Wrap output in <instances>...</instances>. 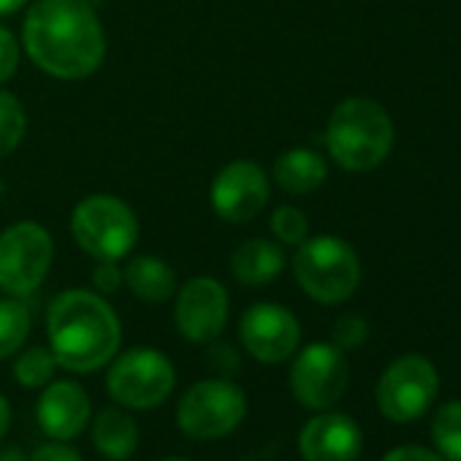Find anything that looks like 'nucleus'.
Here are the masks:
<instances>
[{"instance_id":"f257e3e1","label":"nucleus","mask_w":461,"mask_h":461,"mask_svg":"<svg viewBox=\"0 0 461 461\" xmlns=\"http://www.w3.org/2000/svg\"><path fill=\"white\" fill-rule=\"evenodd\" d=\"M23 47L47 77L82 82L106 60V31L90 0H36L25 12Z\"/></svg>"},{"instance_id":"f03ea898","label":"nucleus","mask_w":461,"mask_h":461,"mask_svg":"<svg viewBox=\"0 0 461 461\" xmlns=\"http://www.w3.org/2000/svg\"><path fill=\"white\" fill-rule=\"evenodd\" d=\"M47 339L58 366L90 375L120 353L122 323L106 296L90 288H68L47 307Z\"/></svg>"},{"instance_id":"7ed1b4c3","label":"nucleus","mask_w":461,"mask_h":461,"mask_svg":"<svg viewBox=\"0 0 461 461\" xmlns=\"http://www.w3.org/2000/svg\"><path fill=\"white\" fill-rule=\"evenodd\" d=\"M393 120L383 104L353 95L334 106L326 122V149L331 160L353 174L375 171L393 149Z\"/></svg>"},{"instance_id":"20e7f679","label":"nucleus","mask_w":461,"mask_h":461,"mask_svg":"<svg viewBox=\"0 0 461 461\" xmlns=\"http://www.w3.org/2000/svg\"><path fill=\"white\" fill-rule=\"evenodd\" d=\"M294 277L318 304H342L361 285L358 253L342 237H307L294 253Z\"/></svg>"},{"instance_id":"39448f33","label":"nucleus","mask_w":461,"mask_h":461,"mask_svg":"<svg viewBox=\"0 0 461 461\" xmlns=\"http://www.w3.org/2000/svg\"><path fill=\"white\" fill-rule=\"evenodd\" d=\"M71 237L95 261H125L139 242V217L120 195L93 193L71 212Z\"/></svg>"},{"instance_id":"423d86ee","label":"nucleus","mask_w":461,"mask_h":461,"mask_svg":"<svg viewBox=\"0 0 461 461\" xmlns=\"http://www.w3.org/2000/svg\"><path fill=\"white\" fill-rule=\"evenodd\" d=\"M176 388V369L158 348H131L117 353L106 369V393L125 410H152L168 402Z\"/></svg>"},{"instance_id":"0eeeda50","label":"nucleus","mask_w":461,"mask_h":461,"mask_svg":"<svg viewBox=\"0 0 461 461\" xmlns=\"http://www.w3.org/2000/svg\"><path fill=\"white\" fill-rule=\"evenodd\" d=\"M248 415V393L230 377L193 383L176 402V426L190 439H220L237 431Z\"/></svg>"},{"instance_id":"6e6552de","label":"nucleus","mask_w":461,"mask_h":461,"mask_svg":"<svg viewBox=\"0 0 461 461\" xmlns=\"http://www.w3.org/2000/svg\"><path fill=\"white\" fill-rule=\"evenodd\" d=\"M55 240L36 220H17L0 230V291L14 299L33 296L52 272Z\"/></svg>"},{"instance_id":"1a4fd4ad","label":"nucleus","mask_w":461,"mask_h":461,"mask_svg":"<svg viewBox=\"0 0 461 461\" xmlns=\"http://www.w3.org/2000/svg\"><path fill=\"white\" fill-rule=\"evenodd\" d=\"M439 393V375L423 356L407 353L393 358L377 380L375 399L377 410L393 420L407 423L420 418Z\"/></svg>"},{"instance_id":"9d476101","label":"nucleus","mask_w":461,"mask_h":461,"mask_svg":"<svg viewBox=\"0 0 461 461\" xmlns=\"http://www.w3.org/2000/svg\"><path fill=\"white\" fill-rule=\"evenodd\" d=\"M350 385V366L345 350L334 342H312L296 350L291 364V391L307 410H331Z\"/></svg>"},{"instance_id":"9b49d317","label":"nucleus","mask_w":461,"mask_h":461,"mask_svg":"<svg viewBox=\"0 0 461 461\" xmlns=\"http://www.w3.org/2000/svg\"><path fill=\"white\" fill-rule=\"evenodd\" d=\"M269 198H272V176L261 163L248 158L225 163L209 185L212 212L230 225L256 220L267 209Z\"/></svg>"},{"instance_id":"f8f14e48","label":"nucleus","mask_w":461,"mask_h":461,"mask_svg":"<svg viewBox=\"0 0 461 461\" xmlns=\"http://www.w3.org/2000/svg\"><path fill=\"white\" fill-rule=\"evenodd\" d=\"M174 326L190 345H209L222 337L230 315V299L220 280L209 275L190 277L174 294Z\"/></svg>"},{"instance_id":"ddd939ff","label":"nucleus","mask_w":461,"mask_h":461,"mask_svg":"<svg viewBox=\"0 0 461 461\" xmlns=\"http://www.w3.org/2000/svg\"><path fill=\"white\" fill-rule=\"evenodd\" d=\"M240 342L258 364L277 366L296 356L302 345V326L288 307L277 302H258L240 318Z\"/></svg>"},{"instance_id":"4468645a","label":"nucleus","mask_w":461,"mask_h":461,"mask_svg":"<svg viewBox=\"0 0 461 461\" xmlns=\"http://www.w3.org/2000/svg\"><path fill=\"white\" fill-rule=\"evenodd\" d=\"M93 415V399L77 380H52L41 388L36 402V420L52 439H77Z\"/></svg>"},{"instance_id":"2eb2a0df","label":"nucleus","mask_w":461,"mask_h":461,"mask_svg":"<svg viewBox=\"0 0 461 461\" xmlns=\"http://www.w3.org/2000/svg\"><path fill=\"white\" fill-rule=\"evenodd\" d=\"M361 447V426L337 410H321L299 431V456L304 461H356Z\"/></svg>"},{"instance_id":"dca6fc26","label":"nucleus","mask_w":461,"mask_h":461,"mask_svg":"<svg viewBox=\"0 0 461 461\" xmlns=\"http://www.w3.org/2000/svg\"><path fill=\"white\" fill-rule=\"evenodd\" d=\"M230 277L245 288H264L275 283L285 269V250L280 242L250 237L230 253Z\"/></svg>"},{"instance_id":"f3484780","label":"nucleus","mask_w":461,"mask_h":461,"mask_svg":"<svg viewBox=\"0 0 461 461\" xmlns=\"http://www.w3.org/2000/svg\"><path fill=\"white\" fill-rule=\"evenodd\" d=\"M122 285L144 304H166L176 294V272L158 256H128L122 264Z\"/></svg>"},{"instance_id":"a211bd4d","label":"nucleus","mask_w":461,"mask_h":461,"mask_svg":"<svg viewBox=\"0 0 461 461\" xmlns=\"http://www.w3.org/2000/svg\"><path fill=\"white\" fill-rule=\"evenodd\" d=\"M93 447L109 461H128L139 447V423L125 407H106L90 426Z\"/></svg>"},{"instance_id":"6ab92c4d","label":"nucleus","mask_w":461,"mask_h":461,"mask_svg":"<svg viewBox=\"0 0 461 461\" xmlns=\"http://www.w3.org/2000/svg\"><path fill=\"white\" fill-rule=\"evenodd\" d=\"M326 176H329L326 158L310 147L285 149L275 160V168H272V179L288 195H307V193L318 190L326 182Z\"/></svg>"},{"instance_id":"aec40b11","label":"nucleus","mask_w":461,"mask_h":461,"mask_svg":"<svg viewBox=\"0 0 461 461\" xmlns=\"http://www.w3.org/2000/svg\"><path fill=\"white\" fill-rule=\"evenodd\" d=\"M31 329H33V318L23 299L14 296L0 299V361L14 358L25 348Z\"/></svg>"},{"instance_id":"412c9836","label":"nucleus","mask_w":461,"mask_h":461,"mask_svg":"<svg viewBox=\"0 0 461 461\" xmlns=\"http://www.w3.org/2000/svg\"><path fill=\"white\" fill-rule=\"evenodd\" d=\"M55 372H58V361L52 356L50 348H23L17 356H14V380L17 385L23 388H31V391H41L47 383L55 380Z\"/></svg>"},{"instance_id":"4be33fe9","label":"nucleus","mask_w":461,"mask_h":461,"mask_svg":"<svg viewBox=\"0 0 461 461\" xmlns=\"http://www.w3.org/2000/svg\"><path fill=\"white\" fill-rule=\"evenodd\" d=\"M431 439L442 458L461 461V399L437 407L431 418Z\"/></svg>"},{"instance_id":"5701e85b","label":"nucleus","mask_w":461,"mask_h":461,"mask_svg":"<svg viewBox=\"0 0 461 461\" xmlns=\"http://www.w3.org/2000/svg\"><path fill=\"white\" fill-rule=\"evenodd\" d=\"M28 133V114L17 95L0 90V158H9L20 149Z\"/></svg>"},{"instance_id":"b1692460","label":"nucleus","mask_w":461,"mask_h":461,"mask_svg":"<svg viewBox=\"0 0 461 461\" xmlns=\"http://www.w3.org/2000/svg\"><path fill=\"white\" fill-rule=\"evenodd\" d=\"M269 228L275 242H280L283 248H299L310 237V217L299 206L283 203L272 212Z\"/></svg>"},{"instance_id":"393cba45","label":"nucleus","mask_w":461,"mask_h":461,"mask_svg":"<svg viewBox=\"0 0 461 461\" xmlns=\"http://www.w3.org/2000/svg\"><path fill=\"white\" fill-rule=\"evenodd\" d=\"M369 339V323L366 318L356 315V312H345L334 321L331 326V342L339 350H356Z\"/></svg>"},{"instance_id":"a878e982","label":"nucleus","mask_w":461,"mask_h":461,"mask_svg":"<svg viewBox=\"0 0 461 461\" xmlns=\"http://www.w3.org/2000/svg\"><path fill=\"white\" fill-rule=\"evenodd\" d=\"M20 60H23V44L6 25H0V85L14 79V74L20 71Z\"/></svg>"},{"instance_id":"bb28decb","label":"nucleus","mask_w":461,"mask_h":461,"mask_svg":"<svg viewBox=\"0 0 461 461\" xmlns=\"http://www.w3.org/2000/svg\"><path fill=\"white\" fill-rule=\"evenodd\" d=\"M93 291L101 296H114L122 288V267L120 261H95V269L90 275Z\"/></svg>"},{"instance_id":"cd10ccee","label":"nucleus","mask_w":461,"mask_h":461,"mask_svg":"<svg viewBox=\"0 0 461 461\" xmlns=\"http://www.w3.org/2000/svg\"><path fill=\"white\" fill-rule=\"evenodd\" d=\"M206 364L217 372V377H230V375H237L240 372V356L237 350L214 339L209 342V350H206Z\"/></svg>"},{"instance_id":"c85d7f7f","label":"nucleus","mask_w":461,"mask_h":461,"mask_svg":"<svg viewBox=\"0 0 461 461\" xmlns=\"http://www.w3.org/2000/svg\"><path fill=\"white\" fill-rule=\"evenodd\" d=\"M28 461H85L82 453L68 445L66 439H50V442H41L31 456Z\"/></svg>"},{"instance_id":"c756f323","label":"nucleus","mask_w":461,"mask_h":461,"mask_svg":"<svg viewBox=\"0 0 461 461\" xmlns=\"http://www.w3.org/2000/svg\"><path fill=\"white\" fill-rule=\"evenodd\" d=\"M383 461H445V458L434 450L420 447V445H399L391 453H385Z\"/></svg>"},{"instance_id":"7c9ffc66","label":"nucleus","mask_w":461,"mask_h":461,"mask_svg":"<svg viewBox=\"0 0 461 461\" xmlns=\"http://www.w3.org/2000/svg\"><path fill=\"white\" fill-rule=\"evenodd\" d=\"M9 426H12V404L4 393H0V442H4Z\"/></svg>"},{"instance_id":"2f4dec72","label":"nucleus","mask_w":461,"mask_h":461,"mask_svg":"<svg viewBox=\"0 0 461 461\" xmlns=\"http://www.w3.org/2000/svg\"><path fill=\"white\" fill-rule=\"evenodd\" d=\"M31 0H0V17H12L17 12H23Z\"/></svg>"},{"instance_id":"473e14b6","label":"nucleus","mask_w":461,"mask_h":461,"mask_svg":"<svg viewBox=\"0 0 461 461\" xmlns=\"http://www.w3.org/2000/svg\"><path fill=\"white\" fill-rule=\"evenodd\" d=\"M0 461H28V456L20 450V445H6L0 447Z\"/></svg>"},{"instance_id":"72a5a7b5","label":"nucleus","mask_w":461,"mask_h":461,"mask_svg":"<svg viewBox=\"0 0 461 461\" xmlns=\"http://www.w3.org/2000/svg\"><path fill=\"white\" fill-rule=\"evenodd\" d=\"M160 461H190V458H185V456H166V458H160Z\"/></svg>"}]
</instances>
